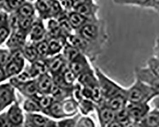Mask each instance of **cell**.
Instances as JSON below:
<instances>
[{
    "mask_svg": "<svg viewBox=\"0 0 159 127\" xmlns=\"http://www.w3.org/2000/svg\"><path fill=\"white\" fill-rule=\"evenodd\" d=\"M153 1H154L155 3H157V4H159V0H153Z\"/></svg>",
    "mask_w": 159,
    "mask_h": 127,
    "instance_id": "cell-55",
    "label": "cell"
},
{
    "mask_svg": "<svg viewBox=\"0 0 159 127\" xmlns=\"http://www.w3.org/2000/svg\"><path fill=\"white\" fill-rule=\"evenodd\" d=\"M7 114L12 127H20L24 123L23 111L17 102L11 105Z\"/></svg>",
    "mask_w": 159,
    "mask_h": 127,
    "instance_id": "cell-9",
    "label": "cell"
},
{
    "mask_svg": "<svg viewBox=\"0 0 159 127\" xmlns=\"http://www.w3.org/2000/svg\"><path fill=\"white\" fill-rule=\"evenodd\" d=\"M7 79H8V78L6 76L4 68L0 66V83L4 81Z\"/></svg>",
    "mask_w": 159,
    "mask_h": 127,
    "instance_id": "cell-49",
    "label": "cell"
},
{
    "mask_svg": "<svg viewBox=\"0 0 159 127\" xmlns=\"http://www.w3.org/2000/svg\"><path fill=\"white\" fill-rule=\"evenodd\" d=\"M34 7L39 18L42 20L50 19V0H37L34 3Z\"/></svg>",
    "mask_w": 159,
    "mask_h": 127,
    "instance_id": "cell-20",
    "label": "cell"
},
{
    "mask_svg": "<svg viewBox=\"0 0 159 127\" xmlns=\"http://www.w3.org/2000/svg\"><path fill=\"white\" fill-rule=\"evenodd\" d=\"M124 127H141V126L138 123L130 121L128 123L124 124Z\"/></svg>",
    "mask_w": 159,
    "mask_h": 127,
    "instance_id": "cell-51",
    "label": "cell"
},
{
    "mask_svg": "<svg viewBox=\"0 0 159 127\" xmlns=\"http://www.w3.org/2000/svg\"><path fill=\"white\" fill-rule=\"evenodd\" d=\"M78 107L81 110L82 112L84 114H89L94 109V104L92 100L83 99L81 101H80L78 103Z\"/></svg>",
    "mask_w": 159,
    "mask_h": 127,
    "instance_id": "cell-36",
    "label": "cell"
},
{
    "mask_svg": "<svg viewBox=\"0 0 159 127\" xmlns=\"http://www.w3.org/2000/svg\"><path fill=\"white\" fill-rule=\"evenodd\" d=\"M22 54L25 59L27 60L31 64H33L38 59H39V55L37 50L34 43H26L24 47L22 48Z\"/></svg>",
    "mask_w": 159,
    "mask_h": 127,
    "instance_id": "cell-22",
    "label": "cell"
},
{
    "mask_svg": "<svg viewBox=\"0 0 159 127\" xmlns=\"http://www.w3.org/2000/svg\"><path fill=\"white\" fill-rule=\"evenodd\" d=\"M73 88H64L54 84L50 95L54 98V100L63 101L69 97H71Z\"/></svg>",
    "mask_w": 159,
    "mask_h": 127,
    "instance_id": "cell-18",
    "label": "cell"
},
{
    "mask_svg": "<svg viewBox=\"0 0 159 127\" xmlns=\"http://www.w3.org/2000/svg\"><path fill=\"white\" fill-rule=\"evenodd\" d=\"M20 127H35V126H34L31 123H29L28 121H25Z\"/></svg>",
    "mask_w": 159,
    "mask_h": 127,
    "instance_id": "cell-53",
    "label": "cell"
},
{
    "mask_svg": "<svg viewBox=\"0 0 159 127\" xmlns=\"http://www.w3.org/2000/svg\"><path fill=\"white\" fill-rule=\"evenodd\" d=\"M10 34L11 31L8 27H0V46L7 41Z\"/></svg>",
    "mask_w": 159,
    "mask_h": 127,
    "instance_id": "cell-43",
    "label": "cell"
},
{
    "mask_svg": "<svg viewBox=\"0 0 159 127\" xmlns=\"http://www.w3.org/2000/svg\"><path fill=\"white\" fill-rule=\"evenodd\" d=\"M126 108L130 121L136 123H139L150 111L147 103H130Z\"/></svg>",
    "mask_w": 159,
    "mask_h": 127,
    "instance_id": "cell-4",
    "label": "cell"
},
{
    "mask_svg": "<svg viewBox=\"0 0 159 127\" xmlns=\"http://www.w3.org/2000/svg\"><path fill=\"white\" fill-rule=\"evenodd\" d=\"M48 68V72L51 75L61 73L64 69L68 66V63L64 59L62 54L48 57L45 59Z\"/></svg>",
    "mask_w": 159,
    "mask_h": 127,
    "instance_id": "cell-6",
    "label": "cell"
},
{
    "mask_svg": "<svg viewBox=\"0 0 159 127\" xmlns=\"http://www.w3.org/2000/svg\"><path fill=\"white\" fill-rule=\"evenodd\" d=\"M77 34L81 36L86 41L90 43H93L98 39L99 30L96 25L90 22L78 29L77 31Z\"/></svg>",
    "mask_w": 159,
    "mask_h": 127,
    "instance_id": "cell-11",
    "label": "cell"
},
{
    "mask_svg": "<svg viewBox=\"0 0 159 127\" xmlns=\"http://www.w3.org/2000/svg\"><path fill=\"white\" fill-rule=\"evenodd\" d=\"M69 69L76 75L77 79L80 76L93 71L90 68L89 64L83 54H80L71 62L68 64Z\"/></svg>",
    "mask_w": 159,
    "mask_h": 127,
    "instance_id": "cell-5",
    "label": "cell"
},
{
    "mask_svg": "<svg viewBox=\"0 0 159 127\" xmlns=\"http://www.w3.org/2000/svg\"><path fill=\"white\" fill-rule=\"evenodd\" d=\"M20 17L17 11L11 12L8 17V28L11 32H14L19 29V23Z\"/></svg>",
    "mask_w": 159,
    "mask_h": 127,
    "instance_id": "cell-34",
    "label": "cell"
},
{
    "mask_svg": "<svg viewBox=\"0 0 159 127\" xmlns=\"http://www.w3.org/2000/svg\"><path fill=\"white\" fill-rule=\"evenodd\" d=\"M94 10V7L92 3L80 5L75 6L74 8V11L79 13L80 14L84 15L88 19H89L92 15H93Z\"/></svg>",
    "mask_w": 159,
    "mask_h": 127,
    "instance_id": "cell-32",
    "label": "cell"
},
{
    "mask_svg": "<svg viewBox=\"0 0 159 127\" xmlns=\"http://www.w3.org/2000/svg\"><path fill=\"white\" fill-rule=\"evenodd\" d=\"M8 12L5 10H0V27H8Z\"/></svg>",
    "mask_w": 159,
    "mask_h": 127,
    "instance_id": "cell-45",
    "label": "cell"
},
{
    "mask_svg": "<svg viewBox=\"0 0 159 127\" xmlns=\"http://www.w3.org/2000/svg\"><path fill=\"white\" fill-rule=\"evenodd\" d=\"M0 127H12L8 117L7 112L0 114Z\"/></svg>",
    "mask_w": 159,
    "mask_h": 127,
    "instance_id": "cell-46",
    "label": "cell"
},
{
    "mask_svg": "<svg viewBox=\"0 0 159 127\" xmlns=\"http://www.w3.org/2000/svg\"><path fill=\"white\" fill-rule=\"evenodd\" d=\"M67 17L71 26L76 31L83 27L84 25L90 22L89 19L80 14L79 13L74 10L67 14Z\"/></svg>",
    "mask_w": 159,
    "mask_h": 127,
    "instance_id": "cell-16",
    "label": "cell"
},
{
    "mask_svg": "<svg viewBox=\"0 0 159 127\" xmlns=\"http://www.w3.org/2000/svg\"><path fill=\"white\" fill-rule=\"evenodd\" d=\"M96 73L103 99L108 100L120 94L125 93L126 90L107 77L99 69L96 68Z\"/></svg>",
    "mask_w": 159,
    "mask_h": 127,
    "instance_id": "cell-2",
    "label": "cell"
},
{
    "mask_svg": "<svg viewBox=\"0 0 159 127\" xmlns=\"http://www.w3.org/2000/svg\"><path fill=\"white\" fill-rule=\"evenodd\" d=\"M149 64L152 72L159 79V61L154 59H150Z\"/></svg>",
    "mask_w": 159,
    "mask_h": 127,
    "instance_id": "cell-44",
    "label": "cell"
},
{
    "mask_svg": "<svg viewBox=\"0 0 159 127\" xmlns=\"http://www.w3.org/2000/svg\"><path fill=\"white\" fill-rule=\"evenodd\" d=\"M5 106H3V104H2V103L1 101H0V112H2L4 109H5Z\"/></svg>",
    "mask_w": 159,
    "mask_h": 127,
    "instance_id": "cell-54",
    "label": "cell"
},
{
    "mask_svg": "<svg viewBox=\"0 0 159 127\" xmlns=\"http://www.w3.org/2000/svg\"><path fill=\"white\" fill-rule=\"evenodd\" d=\"M24 66L12 60L4 68L7 78H11L17 76L22 72Z\"/></svg>",
    "mask_w": 159,
    "mask_h": 127,
    "instance_id": "cell-28",
    "label": "cell"
},
{
    "mask_svg": "<svg viewBox=\"0 0 159 127\" xmlns=\"http://www.w3.org/2000/svg\"><path fill=\"white\" fill-rule=\"evenodd\" d=\"M76 127H95V124L90 118L84 116L78 120Z\"/></svg>",
    "mask_w": 159,
    "mask_h": 127,
    "instance_id": "cell-42",
    "label": "cell"
},
{
    "mask_svg": "<svg viewBox=\"0 0 159 127\" xmlns=\"http://www.w3.org/2000/svg\"><path fill=\"white\" fill-rule=\"evenodd\" d=\"M39 55V59H45L49 57L48 44L46 39L34 43Z\"/></svg>",
    "mask_w": 159,
    "mask_h": 127,
    "instance_id": "cell-31",
    "label": "cell"
},
{
    "mask_svg": "<svg viewBox=\"0 0 159 127\" xmlns=\"http://www.w3.org/2000/svg\"><path fill=\"white\" fill-rule=\"evenodd\" d=\"M80 54L81 52L77 48L66 42L62 49V54L66 61L67 62L68 64H69Z\"/></svg>",
    "mask_w": 159,
    "mask_h": 127,
    "instance_id": "cell-27",
    "label": "cell"
},
{
    "mask_svg": "<svg viewBox=\"0 0 159 127\" xmlns=\"http://www.w3.org/2000/svg\"><path fill=\"white\" fill-rule=\"evenodd\" d=\"M107 127H124V125L116 120H114L111 123H110Z\"/></svg>",
    "mask_w": 159,
    "mask_h": 127,
    "instance_id": "cell-50",
    "label": "cell"
},
{
    "mask_svg": "<svg viewBox=\"0 0 159 127\" xmlns=\"http://www.w3.org/2000/svg\"><path fill=\"white\" fill-rule=\"evenodd\" d=\"M45 114L56 119L66 118L62 111V101L54 100Z\"/></svg>",
    "mask_w": 159,
    "mask_h": 127,
    "instance_id": "cell-24",
    "label": "cell"
},
{
    "mask_svg": "<svg viewBox=\"0 0 159 127\" xmlns=\"http://www.w3.org/2000/svg\"><path fill=\"white\" fill-rule=\"evenodd\" d=\"M46 29H47V36H48L63 37L62 36V32H61L59 21L56 19H48V21L47 23V28Z\"/></svg>",
    "mask_w": 159,
    "mask_h": 127,
    "instance_id": "cell-25",
    "label": "cell"
},
{
    "mask_svg": "<svg viewBox=\"0 0 159 127\" xmlns=\"http://www.w3.org/2000/svg\"><path fill=\"white\" fill-rule=\"evenodd\" d=\"M28 34L21 30L11 32L8 39L6 42V45L10 51L22 49L25 45Z\"/></svg>",
    "mask_w": 159,
    "mask_h": 127,
    "instance_id": "cell-7",
    "label": "cell"
},
{
    "mask_svg": "<svg viewBox=\"0 0 159 127\" xmlns=\"http://www.w3.org/2000/svg\"><path fill=\"white\" fill-rule=\"evenodd\" d=\"M49 48V57L59 54L66 43V38L64 37H50L46 35Z\"/></svg>",
    "mask_w": 159,
    "mask_h": 127,
    "instance_id": "cell-14",
    "label": "cell"
},
{
    "mask_svg": "<svg viewBox=\"0 0 159 127\" xmlns=\"http://www.w3.org/2000/svg\"><path fill=\"white\" fill-rule=\"evenodd\" d=\"M36 82L39 94H50L54 85L53 79L49 72L42 74L36 79Z\"/></svg>",
    "mask_w": 159,
    "mask_h": 127,
    "instance_id": "cell-13",
    "label": "cell"
},
{
    "mask_svg": "<svg viewBox=\"0 0 159 127\" xmlns=\"http://www.w3.org/2000/svg\"><path fill=\"white\" fill-rule=\"evenodd\" d=\"M25 121L31 123L35 127H47L51 121L49 118L38 113H26Z\"/></svg>",
    "mask_w": 159,
    "mask_h": 127,
    "instance_id": "cell-19",
    "label": "cell"
},
{
    "mask_svg": "<svg viewBox=\"0 0 159 127\" xmlns=\"http://www.w3.org/2000/svg\"><path fill=\"white\" fill-rule=\"evenodd\" d=\"M33 80H36L38 76L48 72V68L45 59H39L33 64L28 69Z\"/></svg>",
    "mask_w": 159,
    "mask_h": 127,
    "instance_id": "cell-17",
    "label": "cell"
},
{
    "mask_svg": "<svg viewBox=\"0 0 159 127\" xmlns=\"http://www.w3.org/2000/svg\"><path fill=\"white\" fill-rule=\"evenodd\" d=\"M62 111L66 117L72 116L76 114L78 106L76 102L71 99H67L62 101Z\"/></svg>",
    "mask_w": 159,
    "mask_h": 127,
    "instance_id": "cell-23",
    "label": "cell"
},
{
    "mask_svg": "<svg viewBox=\"0 0 159 127\" xmlns=\"http://www.w3.org/2000/svg\"><path fill=\"white\" fill-rule=\"evenodd\" d=\"M62 78L66 85L70 86L73 87L74 83L75 82L77 77L76 75L69 69L68 66H66L61 72Z\"/></svg>",
    "mask_w": 159,
    "mask_h": 127,
    "instance_id": "cell-33",
    "label": "cell"
},
{
    "mask_svg": "<svg viewBox=\"0 0 159 127\" xmlns=\"http://www.w3.org/2000/svg\"><path fill=\"white\" fill-rule=\"evenodd\" d=\"M139 125L141 127H159V111L155 110L148 112Z\"/></svg>",
    "mask_w": 159,
    "mask_h": 127,
    "instance_id": "cell-21",
    "label": "cell"
},
{
    "mask_svg": "<svg viewBox=\"0 0 159 127\" xmlns=\"http://www.w3.org/2000/svg\"><path fill=\"white\" fill-rule=\"evenodd\" d=\"M80 116H76L73 118L65 119L57 122L59 127H76V123Z\"/></svg>",
    "mask_w": 159,
    "mask_h": 127,
    "instance_id": "cell-41",
    "label": "cell"
},
{
    "mask_svg": "<svg viewBox=\"0 0 159 127\" xmlns=\"http://www.w3.org/2000/svg\"><path fill=\"white\" fill-rule=\"evenodd\" d=\"M10 83L27 98L34 99L39 94L36 80L28 82H20L14 77L10 79Z\"/></svg>",
    "mask_w": 159,
    "mask_h": 127,
    "instance_id": "cell-3",
    "label": "cell"
},
{
    "mask_svg": "<svg viewBox=\"0 0 159 127\" xmlns=\"http://www.w3.org/2000/svg\"><path fill=\"white\" fill-rule=\"evenodd\" d=\"M25 2V0H7L5 11L10 13L16 11Z\"/></svg>",
    "mask_w": 159,
    "mask_h": 127,
    "instance_id": "cell-37",
    "label": "cell"
},
{
    "mask_svg": "<svg viewBox=\"0 0 159 127\" xmlns=\"http://www.w3.org/2000/svg\"><path fill=\"white\" fill-rule=\"evenodd\" d=\"M60 5L66 14L73 11L75 8V3L73 0H59Z\"/></svg>",
    "mask_w": 159,
    "mask_h": 127,
    "instance_id": "cell-40",
    "label": "cell"
},
{
    "mask_svg": "<svg viewBox=\"0 0 159 127\" xmlns=\"http://www.w3.org/2000/svg\"><path fill=\"white\" fill-rule=\"evenodd\" d=\"M127 102L125 92V93L120 94L107 100L104 102V104L113 111L117 112L126 107Z\"/></svg>",
    "mask_w": 159,
    "mask_h": 127,
    "instance_id": "cell-15",
    "label": "cell"
},
{
    "mask_svg": "<svg viewBox=\"0 0 159 127\" xmlns=\"http://www.w3.org/2000/svg\"><path fill=\"white\" fill-rule=\"evenodd\" d=\"M34 99H35L41 107L42 113L46 114L47 110L51 106L52 103H54V99L50 94L42 95V94H38Z\"/></svg>",
    "mask_w": 159,
    "mask_h": 127,
    "instance_id": "cell-26",
    "label": "cell"
},
{
    "mask_svg": "<svg viewBox=\"0 0 159 127\" xmlns=\"http://www.w3.org/2000/svg\"><path fill=\"white\" fill-rule=\"evenodd\" d=\"M73 2L75 3V7L80 5L92 3V0H73Z\"/></svg>",
    "mask_w": 159,
    "mask_h": 127,
    "instance_id": "cell-48",
    "label": "cell"
},
{
    "mask_svg": "<svg viewBox=\"0 0 159 127\" xmlns=\"http://www.w3.org/2000/svg\"><path fill=\"white\" fill-rule=\"evenodd\" d=\"M23 108L27 113L42 112V109L39 107L38 102L34 99L28 98L26 99L24 103Z\"/></svg>",
    "mask_w": 159,
    "mask_h": 127,
    "instance_id": "cell-30",
    "label": "cell"
},
{
    "mask_svg": "<svg viewBox=\"0 0 159 127\" xmlns=\"http://www.w3.org/2000/svg\"><path fill=\"white\" fill-rule=\"evenodd\" d=\"M0 101L5 108L16 102L15 88L10 83L0 85Z\"/></svg>",
    "mask_w": 159,
    "mask_h": 127,
    "instance_id": "cell-8",
    "label": "cell"
},
{
    "mask_svg": "<svg viewBox=\"0 0 159 127\" xmlns=\"http://www.w3.org/2000/svg\"><path fill=\"white\" fill-rule=\"evenodd\" d=\"M12 56L10 50L0 49V66L5 68L11 61Z\"/></svg>",
    "mask_w": 159,
    "mask_h": 127,
    "instance_id": "cell-35",
    "label": "cell"
},
{
    "mask_svg": "<svg viewBox=\"0 0 159 127\" xmlns=\"http://www.w3.org/2000/svg\"><path fill=\"white\" fill-rule=\"evenodd\" d=\"M16 11L22 18H30L34 17L36 9L34 5L25 2Z\"/></svg>",
    "mask_w": 159,
    "mask_h": 127,
    "instance_id": "cell-29",
    "label": "cell"
},
{
    "mask_svg": "<svg viewBox=\"0 0 159 127\" xmlns=\"http://www.w3.org/2000/svg\"><path fill=\"white\" fill-rule=\"evenodd\" d=\"M158 92L153 87L150 86L138 80L128 90H126V97L130 103H147Z\"/></svg>",
    "mask_w": 159,
    "mask_h": 127,
    "instance_id": "cell-1",
    "label": "cell"
},
{
    "mask_svg": "<svg viewBox=\"0 0 159 127\" xmlns=\"http://www.w3.org/2000/svg\"><path fill=\"white\" fill-rule=\"evenodd\" d=\"M149 0H118V2L122 3H134V4H144Z\"/></svg>",
    "mask_w": 159,
    "mask_h": 127,
    "instance_id": "cell-47",
    "label": "cell"
},
{
    "mask_svg": "<svg viewBox=\"0 0 159 127\" xmlns=\"http://www.w3.org/2000/svg\"><path fill=\"white\" fill-rule=\"evenodd\" d=\"M115 120L118 121L123 125L128 123L130 121L129 112L127 111V109L126 107L118 111L117 112H115Z\"/></svg>",
    "mask_w": 159,
    "mask_h": 127,
    "instance_id": "cell-39",
    "label": "cell"
},
{
    "mask_svg": "<svg viewBox=\"0 0 159 127\" xmlns=\"http://www.w3.org/2000/svg\"><path fill=\"white\" fill-rule=\"evenodd\" d=\"M96 108L101 127H107L115 120V112L106 106L104 103L96 107Z\"/></svg>",
    "mask_w": 159,
    "mask_h": 127,
    "instance_id": "cell-12",
    "label": "cell"
},
{
    "mask_svg": "<svg viewBox=\"0 0 159 127\" xmlns=\"http://www.w3.org/2000/svg\"><path fill=\"white\" fill-rule=\"evenodd\" d=\"M34 20V17H30V18L20 17V23H19V29L29 34L30 31L32 27Z\"/></svg>",
    "mask_w": 159,
    "mask_h": 127,
    "instance_id": "cell-38",
    "label": "cell"
},
{
    "mask_svg": "<svg viewBox=\"0 0 159 127\" xmlns=\"http://www.w3.org/2000/svg\"><path fill=\"white\" fill-rule=\"evenodd\" d=\"M29 35L33 43H36L45 39L47 29H45L43 20L41 18L34 19Z\"/></svg>",
    "mask_w": 159,
    "mask_h": 127,
    "instance_id": "cell-10",
    "label": "cell"
},
{
    "mask_svg": "<svg viewBox=\"0 0 159 127\" xmlns=\"http://www.w3.org/2000/svg\"><path fill=\"white\" fill-rule=\"evenodd\" d=\"M47 127H59V126L57 125V122H55L54 121L51 120L49 122V123H48V125H47Z\"/></svg>",
    "mask_w": 159,
    "mask_h": 127,
    "instance_id": "cell-52",
    "label": "cell"
}]
</instances>
